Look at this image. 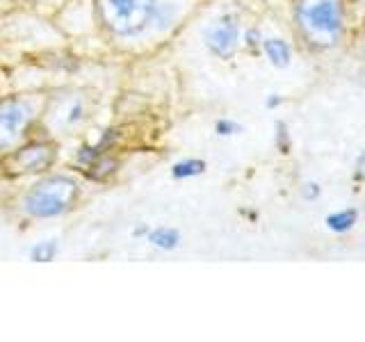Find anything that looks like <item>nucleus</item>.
<instances>
[{
    "instance_id": "11",
    "label": "nucleus",
    "mask_w": 365,
    "mask_h": 342,
    "mask_svg": "<svg viewBox=\"0 0 365 342\" xmlns=\"http://www.w3.org/2000/svg\"><path fill=\"white\" fill-rule=\"evenodd\" d=\"M205 171V162L199 157H187V160H180L174 167H171V178L176 180H187L194 176H201Z\"/></svg>"
},
{
    "instance_id": "9",
    "label": "nucleus",
    "mask_w": 365,
    "mask_h": 342,
    "mask_svg": "<svg viewBox=\"0 0 365 342\" xmlns=\"http://www.w3.org/2000/svg\"><path fill=\"white\" fill-rule=\"evenodd\" d=\"M359 222V210L356 208H342V210H336V212H331L327 214V228L329 231H334V233H347L354 228V224Z\"/></svg>"
},
{
    "instance_id": "16",
    "label": "nucleus",
    "mask_w": 365,
    "mask_h": 342,
    "mask_svg": "<svg viewBox=\"0 0 365 342\" xmlns=\"http://www.w3.org/2000/svg\"><path fill=\"white\" fill-rule=\"evenodd\" d=\"M245 43L249 46V48H258V46L262 43V37H260V32L251 28L247 34H245Z\"/></svg>"
},
{
    "instance_id": "19",
    "label": "nucleus",
    "mask_w": 365,
    "mask_h": 342,
    "mask_svg": "<svg viewBox=\"0 0 365 342\" xmlns=\"http://www.w3.org/2000/svg\"><path fill=\"white\" fill-rule=\"evenodd\" d=\"M148 231H151V228H148V226H135V231H133V235L135 237H140V235H148Z\"/></svg>"
},
{
    "instance_id": "15",
    "label": "nucleus",
    "mask_w": 365,
    "mask_h": 342,
    "mask_svg": "<svg viewBox=\"0 0 365 342\" xmlns=\"http://www.w3.org/2000/svg\"><path fill=\"white\" fill-rule=\"evenodd\" d=\"M302 194H304V199L306 201H315V199H319V194H322V187L317 185V182H304V187H302Z\"/></svg>"
},
{
    "instance_id": "7",
    "label": "nucleus",
    "mask_w": 365,
    "mask_h": 342,
    "mask_svg": "<svg viewBox=\"0 0 365 342\" xmlns=\"http://www.w3.org/2000/svg\"><path fill=\"white\" fill-rule=\"evenodd\" d=\"M203 41L208 46V51L215 57H220V60L233 57L240 46V19L235 14L217 16L210 26L205 28Z\"/></svg>"
},
{
    "instance_id": "13",
    "label": "nucleus",
    "mask_w": 365,
    "mask_h": 342,
    "mask_svg": "<svg viewBox=\"0 0 365 342\" xmlns=\"http://www.w3.org/2000/svg\"><path fill=\"white\" fill-rule=\"evenodd\" d=\"M215 130H217V135L228 137V135H237L242 128H240V123H235L231 119H220V121L215 123Z\"/></svg>"
},
{
    "instance_id": "4",
    "label": "nucleus",
    "mask_w": 365,
    "mask_h": 342,
    "mask_svg": "<svg viewBox=\"0 0 365 342\" xmlns=\"http://www.w3.org/2000/svg\"><path fill=\"white\" fill-rule=\"evenodd\" d=\"M37 110L28 98L9 96L0 100V151L7 153L28 140Z\"/></svg>"
},
{
    "instance_id": "5",
    "label": "nucleus",
    "mask_w": 365,
    "mask_h": 342,
    "mask_svg": "<svg viewBox=\"0 0 365 342\" xmlns=\"http://www.w3.org/2000/svg\"><path fill=\"white\" fill-rule=\"evenodd\" d=\"M91 117V96L85 91H64L46 108V123L57 135H66L85 125Z\"/></svg>"
},
{
    "instance_id": "17",
    "label": "nucleus",
    "mask_w": 365,
    "mask_h": 342,
    "mask_svg": "<svg viewBox=\"0 0 365 342\" xmlns=\"http://www.w3.org/2000/svg\"><path fill=\"white\" fill-rule=\"evenodd\" d=\"M356 180L365 182V148H363L359 160H356Z\"/></svg>"
},
{
    "instance_id": "3",
    "label": "nucleus",
    "mask_w": 365,
    "mask_h": 342,
    "mask_svg": "<svg viewBox=\"0 0 365 342\" xmlns=\"http://www.w3.org/2000/svg\"><path fill=\"white\" fill-rule=\"evenodd\" d=\"M158 0H96L98 23L114 37H135L148 28Z\"/></svg>"
},
{
    "instance_id": "12",
    "label": "nucleus",
    "mask_w": 365,
    "mask_h": 342,
    "mask_svg": "<svg viewBox=\"0 0 365 342\" xmlns=\"http://www.w3.org/2000/svg\"><path fill=\"white\" fill-rule=\"evenodd\" d=\"M57 251H60V247H57L55 239H41V242H37L30 249L28 256L32 262H51V260H55Z\"/></svg>"
},
{
    "instance_id": "6",
    "label": "nucleus",
    "mask_w": 365,
    "mask_h": 342,
    "mask_svg": "<svg viewBox=\"0 0 365 342\" xmlns=\"http://www.w3.org/2000/svg\"><path fill=\"white\" fill-rule=\"evenodd\" d=\"M57 160V146L51 140H30L5 153L3 167L7 174L30 176L48 171Z\"/></svg>"
},
{
    "instance_id": "1",
    "label": "nucleus",
    "mask_w": 365,
    "mask_h": 342,
    "mask_svg": "<svg viewBox=\"0 0 365 342\" xmlns=\"http://www.w3.org/2000/svg\"><path fill=\"white\" fill-rule=\"evenodd\" d=\"M294 21L311 48H334L345 30V0H294Z\"/></svg>"
},
{
    "instance_id": "14",
    "label": "nucleus",
    "mask_w": 365,
    "mask_h": 342,
    "mask_svg": "<svg viewBox=\"0 0 365 342\" xmlns=\"http://www.w3.org/2000/svg\"><path fill=\"white\" fill-rule=\"evenodd\" d=\"M277 144L283 153H288V125H285L283 121L277 123Z\"/></svg>"
},
{
    "instance_id": "8",
    "label": "nucleus",
    "mask_w": 365,
    "mask_h": 342,
    "mask_svg": "<svg viewBox=\"0 0 365 342\" xmlns=\"http://www.w3.org/2000/svg\"><path fill=\"white\" fill-rule=\"evenodd\" d=\"M262 53H265V57L269 60L272 66L277 68H285L290 62H292V48L290 43L281 39V37H269V39H262L260 43Z\"/></svg>"
},
{
    "instance_id": "2",
    "label": "nucleus",
    "mask_w": 365,
    "mask_h": 342,
    "mask_svg": "<svg viewBox=\"0 0 365 342\" xmlns=\"http://www.w3.org/2000/svg\"><path fill=\"white\" fill-rule=\"evenodd\" d=\"M78 194L80 187L71 176H43L23 194L21 208L34 219H51V217H60L71 210L78 201Z\"/></svg>"
},
{
    "instance_id": "10",
    "label": "nucleus",
    "mask_w": 365,
    "mask_h": 342,
    "mask_svg": "<svg viewBox=\"0 0 365 342\" xmlns=\"http://www.w3.org/2000/svg\"><path fill=\"white\" fill-rule=\"evenodd\" d=\"M146 239L153 247L163 249V251H174L180 244V233L176 231V228L160 226V228H151V231H148V235H146Z\"/></svg>"
},
{
    "instance_id": "18",
    "label": "nucleus",
    "mask_w": 365,
    "mask_h": 342,
    "mask_svg": "<svg viewBox=\"0 0 365 342\" xmlns=\"http://www.w3.org/2000/svg\"><path fill=\"white\" fill-rule=\"evenodd\" d=\"M279 105H281V96L279 94H272L267 98V108H279Z\"/></svg>"
}]
</instances>
